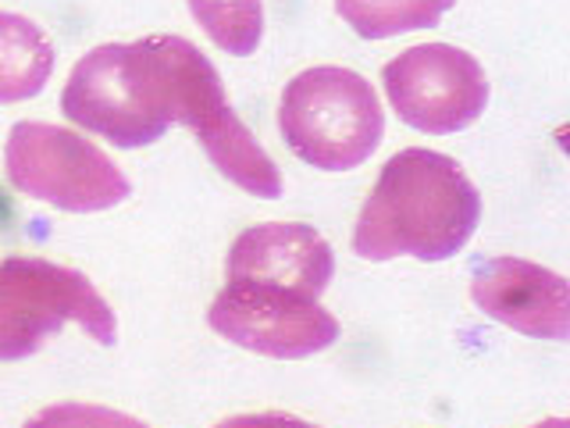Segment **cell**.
I'll list each match as a JSON object with an SVG mask.
<instances>
[{"mask_svg": "<svg viewBox=\"0 0 570 428\" xmlns=\"http://www.w3.org/2000/svg\"><path fill=\"white\" fill-rule=\"evenodd\" d=\"M278 129L299 160L321 172H350L379 150L385 115L364 76L338 65H317L285 86Z\"/></svg>", "mask_w": 570, "mask_h": 428, "instance_id": "cell-3", "label": "cell"}, {"mask_svg": "<svg viewBox=\"0 0 570 428\" xmlns=\"http://www.w3.org/2000/svg\"><path fill=\"white\" fill-rule=\"evenodd\" d=\"M61 111L79 129L97 133L121 150L157 143L175 121L168 36L89 50L65 82Z\"/></svg>", "mask_w": 570, "mask_h": 428, "instance_id": "cell-2", "label": "cell"}, {"mask_svg": "<svg viewBox=\"0 0 570 428\" xmlns=\"http://www.w3.org/2000/svg\"><path fill=\"white\" fill-rule=\"evenodd\" d=\"M392 111L410 129L450 136L485 115L489 79L468 50L450 43H421L392 58L382 71Z\"/></svg>", "mask_w": 570, "mask_h": 428, "instance_id": "cell-7", "label": "cell"}, {"mask_svg": "<svg viewBox=\"0 0 570 428\" xmlns=\"http://www.w3.org/2000/svg\"><path fill=\"white\" fill-rule=\"evenodd\" d=\"M481 196L453 157L406 147L385 160L353 228V254L364 261H445L471 243Z\"/></svg>", "mask_w": 570, "mask_h": 428, "instance_id": "cell-1", "label": "cell"}, {"mask_svg": "<svg viewBox=\"0 0 570 428\" xmlns=\"http://www.w3.org/2000/svg\"><path fill=\"white\" fill-rule=\"evenodd\" d=\"M4 168L18 193L71 214L107 211L132 193L125 172L100 147L47 121L14 125L4 147Z\"/></svg>", "mask_w": 570, "mask_h": 428, "instance_id": "cell-5", "label": "cell"}, {"mask_svg": "<svg viewBox=\"0 0 570 428\" xmlns=\"http://www.w3.org/2000/svg\"><path fill=\"white\" fill-rule=\"evenodd\" d=\"M22 428H147L142 421L97 403H53L32 415Z\"/></svg>", "mask_w": 570, "mask_h": 428, "instance_id": "cell-14", "label": "cell"}, {"mask_svg": "<svg viewBox=\"0 0 570 428\" xmlns=\"http://www.w3.org/2000/svg\"><path fill=\"white\" fill-rule=\"evenodd\" d=\"M228 282L275 285L317 300L328 290L335 254L321 232L299 222H264L246 228L228 250Z\"/></svg>", "mask_w": 570, "mask_h": 428, "instance_id": "cell-10", "label": "cell"}, {"mask_svg": "<svg viewBox=\"0 0 570 428\" xmlns=\"http://www.w3.org/2000/svg\"><path fill=\"white\" fill-rule=\"evenodd\" d=\"M168 54L175 68V121L189 125L214 160V168L232 178L243 193L261 196V201H278L282 172L228 107L218 68L183 36H168Z\"/></svg>", "mask_w": 570, "mask_h": 428, "instance_id": "cell-6", "label": "cell"}, {"mask_svg": "<svg viewBox=\"0 0 570 428\" xmlns=\"http://www.w3.org/2000/svg\"><path fill=\"white\" fill-rule=\"evenodd\" d=\"M193 18L222 50L246 58L261 47L264 4L261 0H189Z\"/></svg>", "mask_w": 570, "mask_h": 428, "instance_id": "cell-13", "label": "cell"}, {"mask_svg": "<svg viewBox=\"0 0 570 428\" xmlns=\"http://www.w3.org/2000/svg\"><path fill=\"white\" fill-rule=\"evenodd\" d=\"M453 4L456 0H335V11L364 40H389L400 32L439 26Z\"/></svg>", "mask_w": 570, "mask_h": 428, "instance_id": "cell-12", "label": "cell"}, {"mask_svg": "<svg viewBox=\"0 0 570 428\" xmlns=\"http://www.w3.org/2000/svg\"><path fill=\"white\" fill-rule=\"evenodd\" d=\"M53 71L47 32L22 14L0 11V104H18L43 94Z\"/></svg>", "mask_w": 570, "mask_h": 428, "instance_id": "cell-11", "label": "cell"}, {"mask_svg": "<svg viewBox=\"0 0 570 428\" xmlns=\"http://www.w3.org/2000/svg\"><path fill=\"white\" fill-rule=\"evenodd\" d=\"M471 300L481 314L534 339L570 335V285L563 275L524 257H492L474 268Z\"/></svg>", "mask_w": 570, "mask_h": 428, "instance_id": "cell-9", "label": "cell"}, {"mask_svg": "<svg viewBox=\"0 0 570 428\" xmlns=\"http://www.w3.org/2000/svg\"><path fill=\"white\" fill-rule=\"evenodd\" d=\"M531 428H570L567 418H546L542 425H531Z\"/></svg>", "mask_w": 570, "mask_h": 428, "instance_id": "cell-16", "label": "cell"}, {"mask_svg": "<svg viewBox=\"0 0 570 428\" xmlns=\"http://www.w3.org/2000/svg\"><path fill=\"white\" fill-rule=\"evenodd\" d=\"M207 321L228 343L275 361H299L338 339V321L317 300L254 282H225Z\"/></svg>", "mask_w": 570, "mask_h": 428, "instance_id": "cell-8", "label": "cell"}, {"mask_svg": "<svg viewBox=\"0 0 570 428\" xmlns=\"http://www.w3.org/2000/svg\"><path fill=\"white\" fill-rule=\"evenodd\" d=\"M65 321H76L100 347L118 343V321L86 275L43 257L0 261V361H22Z\"/></svg>", "mask_w": 570, "mask_h": 428, "instance_id": "cell-4", "label": "cell"}, {"mask_svg": "<svg viewBox=\"0 0 570 428\" xmlns=\"http://www.w3.org/2000/svg\"><path fill=\"white\" fill-rule=\"evenodd\" d=\"M214 428H317L311 421H299L289 415H275V410H264V415H239V418H228Z\"/></svg>", "mask_w": 570, "mask_h": 428, "instance_id": "cell-15", "label": "cell"}]
</instances>
